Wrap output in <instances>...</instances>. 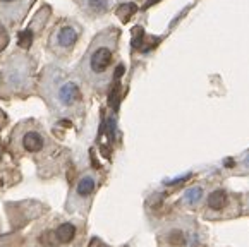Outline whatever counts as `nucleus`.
Returning <instances> with one entry per match:
<instances>
[{"label": "nucleus", "mask_w": 249, "mask_h": 247, "mask_svg": "<svg viewBox=\"0 0 249 247\" xmlns=\"http://www.w3.org/2000/svg\"><path fill=\"white\" fill-rule=\"evenodd\" d=\"M242 213H244V196L224 185L212 189L203 201L201 214L205 220L222 222V220L237 218Z\"/></svg>", "instance_id": "nucleus-1"}, {"label": "nucleus", "mask_w": 249, "mask_h": 247, "mask_svg": "<svg viewBox=\"0 0 249 247\" xmlns=\"http://www.w3.org/2000/svg\"><path fill=\"white\" fill-rule=\"evenodd\" d=\"M114 60V40H107L105 36H100V40L89 50L86 57V74L89 79L100 81L107 76Z\"/></svg>", "instance_id": "nucleus-2"}, {"label": "nucleus", "mask_w": 249, "mask_h": 247, "mask_svg": "<svg viewBox=\"0 0 249 247\" xmlns=\"http://www.w3.org/2000/svg\"><path fill=\"white\" fill-rule=\"evenodd\" d=\"M57 100L62 106L76 105L81 100V91L77 84L72 83V81H66V83L60 84L59 89H57Z\"/></svg>", "instance_id": "nucleus-3"}, {"label": "nucleus", "mask_w": 249, "mask_h": 247, "mask_svg": "<svg viewBox=\"0 0 249 247\" xmlns=\"http://www.w3.org/2000/svg\"><path fill=\"white\" fill-rule=\"evenodd\" d=\"M77 36H79L77 28H74V26H71V24L62 26V28L57 29V33L53 35V45L66 50V48L74 47V43L77 41Z\"/></svg>", "instance_id": "nucleus-4"}, {"label": "nucleus", "mask_w": 249, "mask_h": 247, "mask_svg": "<svg viewBox=\"0 0 249 247\" xmlns=\"http://www.w3.org/2000/svg\"><path fill=\"white\" fill-rule=\"evenodd\" d=\"M206 194H208L206 193V182H201V184H196L193 187H189V189H186L180 203L186 208H198L199 204H203Z\"/></svg>", "instance_id": "nucleus-5"}, {"label": "nucleus", "mask_w": 249, "mask_h": 247, "mask_svg": "<svg viewBox=\"0 0 249 247\" xmlns=\"http://www.w3.org/2000/svg\"><path fill=\"white\" fill-rule=\"evenodd\" d=\"M96 189V177L95 175H85V177H81L77 180L76 185V194L79 197H89Z\"/></svg>", "instance_id": "nucleus-6"}, {"label": "nucleus", "mask_w": 249, "mask_h": 247, "mask_svg": "<svg viewBox=\"0 0 249 247\" xmlns=\"http://www.w3.org/2000/svg\"><path fill=\"white\" fill-rule=\"evenodd\" d=\"M31 0H0V11H7V14L14 12L19 14L22 11H28Z\"/></svg>", "instance_id": "nucleus-7"}, {"label": "nucleus", "mask_w": 249, "mask_h": 247, "mask_svg": "<svg viewBox=\"0 0 249 247\" xmlns=\"http://www.w3.org/2000/svg\"><path fill=\"white\" fill-rule=\"evenodd\" d=\"M53 233H55V239H57V242L69 244V242H72L74 237H76V227H74L72 223H62V225L55 230Z\"/></svg>", "instance_id": "nucleus-8"}, {"label": "nucleus", "mask_w": 249, "mask_h": 247, "mask_svg": "<svg viewBox=\"0 0 249 247\" xmlns=\"http://www.w3.org/2000/svg\"><path fill=\"white\" fill-rule=\"evenodd\" d=\"M22 146H24L26 151L35 153V151H40L43 148V138L41 134L38 132H28V134L22 138Z\"/></svg>", "instance_id": "nucleus-9"}, {"label": "nucleus", "mask_w": 249, "mask_h": 247, "mask_svg": "<svg viewBox=\"0 0 249 247\" xmlns=\"http://www.w3.org/2000/svg\"><path fill=\"white\" fill-rule=\"evenodd\" d=\"M86 5L91 12H103L108 7V0H86Z\"/></svg>", "instance_id": "nucleus-10"}, {"label": "nucleus", "mask_w": 249, "mask_h": 247, "mask_svg": "<svg viewBox=\"0 0 249 247\" xmlns=\"http://www.w3.org/2000/svg\"><path fill=\"white\" fill-rule=\"evenodd\" d=\"M134 12H136V5L134 4H124V5H121V9L117 11V14L122 18V21H127V19L131 18Z\"/></svg>", "instance_id": "nucleus-11"}, {"label": "nucleus", "mask_w": 249, "mask_h": 247, "mask_svg": "<svg viewBox=\"0 0 249 247\" xmlns=\"http://www.w3.org/2000/svg\"><path fill=\"white\" fill-rule=\"evenodd\" d=\"M19 43H21V47H30V43H31V35H30V31H26V33H22L21 35V38H19Z\"/></svg>", "instance_id": "nucleus-12"}, {"label": "nucleus", "mask_w": 249, "mask_h": 247, "mask_svg": "<svg viewBox=\"0 0 249 247\" xmlns=\"http://www.w3.org/2000/svg\"><path fill=\"white\" fill-rule=\"evenodd\" d=\"M244 214H249V194L244 196Z\"/></svg>", "instance_id": "nucleus-13"}, {"label": "nucleus", "mask_w": 249, "mask_h": 247, "mask_svg": "<svg viewBox=\"0 0 249 247\" xmlns=\"http://www.w3.org/2000/svg\"><path fill=\"white\" fill-rule=\"evenodd\" d=\"M136 31H138V36H140V35H141V28H136ZM138 43H140V38H136V40H134L136 47H138Z\"/></svg>", "instance_id": "nucleus-14"}]
</instances>
